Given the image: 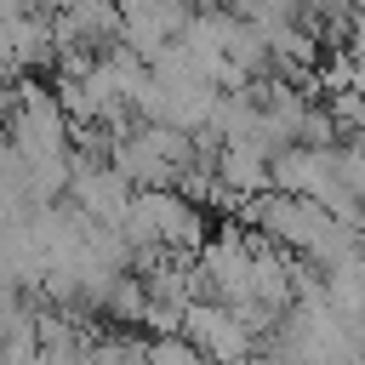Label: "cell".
<instances>
[{
  "mask_svg": "<svg viewBox=\"0 0 365 365\" xmlns=\"http://www.w3.org/2000/svg\"><path fill=\"white\" fill-rule=\"evenodd\" d=\"M211 211H200L194 200H182L177 188L165 194H137L131 217L120 222V240L131 245L137 268L154 262V257H200L211 245Z\"/></svg>",
  "mask_w": 365,
  "mask_h": 365,
  "instance_id": "cell-1",
  "label": "cell"
},
{
  "mask_svg": "<svg viewBox=\"0 0 365 365\" xmlns=\"http://www.w3.org/2000/svg\"><path fill=\"white\" fill-rule=\"evenodd\" d=\"M108 165H114L137 194H165V188H177V182H182L194 165H205V160H200V143H194L188 131L137 120V125H125V131L108 143Z\"/></svg>",
  "mask_w": 365,
  "mask_h": 365,
  "instance_id": "cell-2",
  "label": "cell"
},
{
  "mask_svg": "<svg viewBox=\"0 0 365 365\" xmlns=\"http://www.w3.org/2000/svg\"><path fill=\"white\" fill-rule=\"evenodd\" d=\"M74 120L57 97L51 80H17L6 91V143L34 154V160H51V154H74Z\"/></svg>",
  "mask_w": 365,
  "mask_h": 365,
  "instance_id": "cell-3",
  "label": "cell"
},
{
  "mask_svg": "<svg viewBox=\"0 0 365 365\" xmlns=\"http://www.w3.org/2000/svg\"><path fill=\"white\" fill-rule=\"evenodd\" d=\"M51 34H57V74H91L97 63H108L125 46V11L103 6V0H91V6L86 0L80 6H57Z\"/></svg>",
  "mask_w": 365,
  "mask_h": 365,
  "instance_id": "cell-4",
  "label": "cell"
},
{
  "mask_svg": "<svg viewBox=\"0 0 365 365\" xmlns=\"http://www.w3.org/2000/svg\"><path fill=\"white\" fill-rule=\"evenodd\" d=\"M68 205H74L86 222H97V228H120V222L131 217V205H137V188H131L108 160L74 148V188H68Z\"/></svg>",
  "mask_w": 365,
  "mask_h": 365,
  "instance_id": "cell-5",
  "label": "cell"
},
{
  "mask_svg": "<svg viewBox=\"0 0 365 365\" xmlns=\"http://www.w3.org/2000/svg\"><path fill=\"white\" fill-rule=\"evenodd\" d=\"M182 336L211 359V365H251L257 359V336H251V325L228 308V302H194L188 308V319H182Z\"/></svg>",
  "mask_w": 365,
  "mask_h": 365,
  "instance_id": "cell-6",
  "label": "cell"
},
{
  "mask_svg": "<svg viewBox=\"0 0 365 365\" xmlns=\"http://www.w3.org/2000/svg\"><path fill=\"white\" fill-rule=\"evenodd\" d=\"M125 11V46L154 68L160 57H171L177 51V40L188 34V23L200 17L194 6H177V0H131V6H120Z\"/></svg>",
  "mask_w": 365,
  "mask_h": 365,
  "instance_id": "cell-7",
  "label": "cell"
},
{
  "mask_svg": "<svg viewBox=\"0 0 365 365\" xmlns=\"http://www.w3.org/2000/svg\"><path fill=\"white\" fill-rule=\"evenodd\" d=\"M251 365H302V359H297V354H291V348H285V342H262V348H257V359H251Z\"/></svg>",
  "mask_w": 365,
  "mask_h": 365,
  "instance_id": "cell-8",
  "label": "cell"
},
{
  "mask_svg": "<svg viewBox=\"0 0 365 365\" xmlns=\"http://www.w3.org/2000/svg\"><path fill=\"white\" fill-rule=\"evenodd\" d=\"M6 365H46L40 348H6Z\"/></svg>",
  "mask_w": 365,
  "mask_h": 365,
  "instance_id": "cell-9",
  "label": "cell"
},
{
  "mask_svg": "<svg viewBox=\"0 0 365 365\" xmlns=\"http://www.w3.org/2000/svg\"><path fill=\"white\" fill-rule=\"evenodd\" d=\"M359 251H365V228H359Z\"/></svg>",
  "mask_w": 365,
  "mask_h": 365,
  "instance_id": "cell-10",
  "label": "cell"
}]
</instances>
